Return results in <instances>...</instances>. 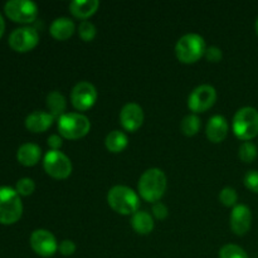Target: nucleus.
<instances>
[{
  "mask_svg": "<svg viewBox=\"0 0 258 258\" xmlns=\"http://www.w3.org/2000/svg\"><path fill=\"white\" fill-rule=\"evenodd\" d=\"M166 186H168V180L165 173L159 168H150L144 171L138 184L141 198L153 203L160 201L165 193Z\"/></svg>",
  "mask_w": 258,
  "mask_h": 258,
  "instance_id": "obj_1",
  "label": "nucleus"
},
{
  "mask_svg": "<svg viewBox=\"0 0 258 258\" xmlns=\"http://www.w3.org/2000/svg\"><path fill=\"white\" fill-rule=\"evenodd\" d=\"M107 203L120 214H134L139 211L140 198L138 193L126 185H115L108 190Z\"/></svg>",
  "mask_w": 258,
  "mask_h": 258,
  "instance_id": "obj_2",
  "label": "nucleus"
},
{
  "mask_svg": "<svg viewBox=\"0 0 258 258\" xmlns=\"http://www.w3.org/2000/svg\"><path fill=\"white\" fill-rule=\"evenodd\" d=\"M207 49L206 40L198 33H188L178 39L175 44V54L183 63H194L201 59Z\"/></svg>",
  "mask_w": 258,
  "mask_h": 258,
  "instance_id": "obj_3",
  "label": "nucleus"
},
{
  "mask_svg": "<svg viewBox=\"0 0 258 258\" xmlns=\"http://www.w3.org/2000/svg\"><path fill=\"white\" fill-rule=\"evenodd\" d=\"M57 125L62 138L76 140L87 135L91 128V121L83 113L66 112L58 118Z\"/></svg>",
  "mask_w": 258,
  "mask_h": 258,
  "instance_id": "obj_4",
  "label": "nucleus"
},
{
  "mask_svg": "<svg viewBox=\"0 0 258 258\" xmlns=\"http://www.w3.org/2000/svg\"><path fill=\"white\" fill-rule=\"evenodd\" d=\"M22 214L23 203L18 191L10 186H0V223H15Z\"/></svg>",
  "mask_w": 258,
  "mask_h": 258,
  "instance_id": "obj_5",
  "label": "nucleus"
},
{
  "mask_svg": "<svg viewBox=\"0 0 258 258\" xmlns=\"http://www.w3.org/2000/svg\"><path fill=\"white\" fill-rule=\"evenodd\" d=\"M233 133L244 141L253 139L258 134V111L252 106L239 108L233 116Z\"/></svg>",
  "mask_w": 258,
  "mask_h": 258,
  "instance_id": "obj_6",
  "label": "nucleus"
},
{
  "mask_svg": "<svg viewBox=\"0 0 258 258\" xmlns=\"http://www.w3.org/2000/svg\"><path fill=\"white\" fill-rule=\"evenodd\" d=\"M43 166L47 174L55 179H66L72 173V161L59 150H49L44 155Z\"/></svg>",
  "mask_w": 258,
  "mask_h": 258,
  "instance_id": "obj_7",
  "label": "nucleus"
},
{
  "mask_svg": "<svg viewBox=\"0 0 258 258\" xmlns=\"http://www.w3.org/2000/svg\"><path fill=\"white\" fill-rule=\"evenodd\" d=\"M4 12L13 22L32 23L38 15V7L30 0H9L5 3Z\"/></svg>",
  "mask_w": 258,
  "mask_h": 258,
  "instance_id": "obj_8",
  "label": "nucleus"
},
{
  "mask_svg": "<svg viewBox=\"0 0 258 258\" xmlns=\"http://www.w3.org/2000/svg\"><path fill=\"white\" fill-rule=\"evenodd\" d=\"M217 91L211 85H201L194 88L188 97V107L194 112H204L214 105Z\"/></svg>",
  "mask_w": 258,
  "mask_h": 258,
  "instance_id": "obj_9",
  "label": "nucleus"
},
{
  "mask_svg": "<svg viewBox=\"0 0 258 258\" xmlns=\"http://www.w3.org/2000/svg\"><path fill=\"white\" fill-rule=\"evenodd\" d=\"M71 101L75 108L80 111L88 110L97 101V90L95 86L87 81L76 83L71 92Z\"/></svg>",
  "mask_w": 258,
  "mask_h": 258,
  "instance_id": "obj_10",
  "label": "nucleus"
},
{
  "mask_svg": "<svg viewBox=\"0 0 258 258\" xmlns=\"http://www.w3.org/2000/svg\"><path fill=\"white\" fill-rule=\"evenodd\" d=\"M39 42L38 32L32 27H20L9 35V45L17 52H28Z\"/></svg>",
  "mask_w": 258,
  "mask_h": 258,
  "instance_id": "obj_11",
  "label": "nucleus"
},
{
  "mask_svg": "<svg viewBox=\"0 0 258 258\" xmlns=\"http://www.w3.org/2000/svg\"><path fill=\"white\" fill-rule=\"evenodd\" d=\"M57 239L52 232L47 229H35L30 234V247L37 254L42 257H50L57 252Z\"/></svg>",
  "mask_w": 258,
  "mask_h": 258,
  "instance_id": "obj_12",
  "label": "nucleus"
},
{
  "mask_svg": "<svg viewBox=\"0 0 258 258\" xmlns=\"http://www.w3.org/2000/svg\"><path fill=\"white\" fill-rule=\"evenodd\" d=\"M120 122L127 131H135L143 125L144 111L139 103L127 102L120 111Z\"/></svg>",
  "mask_w": 258,
  "mask_h": 258,
  "instance_id": "obj_13",
  "label": "nucleus"
},
{
  "mask_svg": "<svg viewBox=\"0 0 258 258\" xmlns=\"http://www.w3.org/2000/svg\"><path fill=\"white\" fill-rule=\"evenodd\" d=\"M231 228L238 236H243L249 231L252 224V212L246 204L234 206L231 213Z\"/></svg>",
  "mask_w": 258,
  "mask_h": 258,
  "instance_id": "obj_14",
  "label": "nucleus"
},
{
  "mask_svg": "<svg viewBox=\"0 0 258 258\" xmlns=\"http://www.w3.org/2000/svg\"><path fill=\"white\" fill-rule=\"evenodd\" d=\"M228 121L222 115L212 116L208 120V122H207V136L213 143H221V141H223L226 139L227 134H228Z\"/></svg>",
  "mask_w": 258,
  "mask_h": 258,
  "instance_id": "obj_15",
  "label": "nucleus"
},
{
  "mask_svg": "<svg viewBox=\"0 0 258 258\" xmlns=\"http://www.w3.org/2000/svg\"><path fill=\"white\" fill-rule=\"evenodd\" d=\"M54 117L49 112L43 110H37L30 112L25 118V127L32 133H43L50 127Z\"/></svg>",
  "mask_w": 258,
  "mask_h": 258,
  "instance_id": "obj_16",
  "label": "nucleus"
},
{
  "mask_svg": "<svg viewBox=\"0 0 258 258\" xmlns=\"http://www.w3.org/2000/svg\"><path fill=\"white\" fill-rule=\"evenodd\" d=\"M76 25L72 19L67 17L55 18L49 27V32L52 37L58 40H66L75 33Z\"/></svg>",
  "mask_w": 258,
  "mask_h": 258,
  "instance_id": "obj_17",
  "label": "nucleus"
},
{
  "mask_svg": "<svg viewBox=\"0 0 258 258\" xmlns=\"http://www.w3.org/2000/svg\"><path fill=\"white\" fill-rule=\"evenodd\" d=\"M42 150L37 144L25 143L19 146L17 151V159L22 165L33 166L39 161Z\"/></svg>",
  "mask_w": 258,
  "mask_h": 258,
  "instance_id": "obj_18",
  "label": "nucleus"
},
{
  "mask_svg": "<svg viewBox=\"0 0 258 258\" xmlns=\"http://www.w3.org/2000/svg\"><path fill=\"white\" fill-rule=\"evenodd\" d=\"M98 7V0H73L70 4V10L75 17L86 20L88 17L95 14Z\"/></svg>",
  "mask_w": 258,
  "mask_h": 258,
  "instance_id": "obj_19",
  "label": "nucleus"
},
{
  "mask_svg": "<svg viewBox=\"0 0 258 258\" xmlns=\"http://www.w3.org/2000/svg\"><path fill=\"white\" fill-rule=\"evenodd\" d=\"M131 226L136 233L149 234L154 229V219L148 212L138 211L131 217Z\"/></svg>",
  "mask_w": 258,
  "mask_h": 258,
  "instance_id": "obj_20",
  "label": "nucleus"
},
{
  "mask_svg": "<svg viewBox=\"0 0 258 258\" xmlns=\"http://www.w3.org/2000/svg\"><path fill=\"white\" fill-rule=\"evenodd\" d=\"M47 107L53 117L59 118L63 113H66L64 111L67 107V101L59 91H52L47 96Z\"/></svg>",
  "mask_w": 258,
  "mask_h": 258,
  "instance_id": "obj_21",
  "label": "nucleus"
},
{
  "mask_svg": "<svg viewBox=\"0 0 258 258\" xmlns=\"http://www.w3.org/2000/svg\"><path fill=\"white\" fill-rule=\"evenodd\" d=\"M128 139L125 133L120 130H113L107 134L105 139V145L111 153H120L127 146Z\"/></svg>",
  "mask_w": 258,
  "mask_h": 258,
  "instance_id": "obj_22",
  "label": "nucleus"
},
{
  "mask_svg": "<svg viewBox=\"0 0 258 258\" xmlns=\"http://www.w3.org/2000/svg\"><path fill=\"white\" fill-rule=\"evenodd\" d=\"M180 128L183 131L184 135L186 136H193L201 128V118L196 115V113H189L185 117L181 120Z\"/></svg>",
  "mask_w": 258,
  "mask_h": 258,
  "instance_id": "obj_23",
  "label": "nucleus"
},
{
  "mask_svg": "<svg viewBox=\"0 0 258 258\" xmlns=\"http://www.w3.org/2000/svg\"><path fill=\"white\" fill-rule=\"evenodd\" d=\"M219 258H248V254L238 244L228 243L219 249Z\"/></svg>",
  "mask_w": 258,
  "mask_h": 258,
  "instance_id": "obj_24",
  "label": "nucleus"
},
{
  "mask_svg": "<svg viewBox=\"0 0 258 258\" xmlns=\"http://www.w3.org/2000/svg\"><path fill=\"white\" fill-rule=\"evenodd\" d=\"M238 156L244 163H251L257 158V146L251 141H243L239 146Z\"/></svg>",
  "mask_w": 258,
  "mask_h": 258,
  "instance_id": "obj_25",
  "label": "nucleus"
},
{
  "mask_svg": "<svg viewBox=\"0 0 258 258\" xmlns=\"http://www.w3.org/2000/svg\"><path fill=\"white\" fill-rule=\"evenodd\" d=\"M78 34H80V37L85 42H91L96 37V34H97V29H96L95 24L92 22L86 19L82 20L80 25H78Z\"/></svg>",
  "mask_w": 258,
  "mask_h": 258,
  "instance_id": "obj_26",
  "label": "nucleus"
},
{
  "mask_svg": "<svg viewBox=\"0 0 258 258\" xmlns=\"http://www.w3.org/2000/svg\"><path fill=\"white\" fill-rule=\"evenodd\" d=\"M219 201L226 207L236 206L237 201H238V194H237L236 189L231 188V186H226L222 189L219 193Z\"/></svg>",
  "mask_w": 258,
  "mask_h": 258,
  "instance_id": "obj_27",
  "label": "nucleus"
},
{
  "mask_svg": "<svg viewBox=\"0 0 258 258\" xmlns=\"http://www.w3.org/2000/svg\"><path fill=\"white\" fill-rule=\"evenodd\" d=\"M15 190L18 191L19 196H30V194H33V191L35 190L34 180L30 178L19 179V180L17 181V185H15Z\"/></svg>",
  "mask_w": 258,
  "mask_h": 258,
  "instance_id": "obj_28",
  "label": "nucleus"
},
{
  "mask_svg": "<svg viewBox=\"0 0 258 258\" xmlns=\"http://www.w3.org/2000/svg\"><path fill=\"white\" fill-rule=\"evenodd\" d=\"M244 185L249 190L258 193V170H249L244 175Z\"/></svg>",
  "mask_w": 258,
  "mask_h": 258,
  "instance_id": "obj_29",
  "label": "nucleus"
},
{
  "mask_svg": "<svg viewBox=\"0 0 258 258\" xmlns=\"http://www.w3.org/2000/svg\"><path fill=\"white\" fill-rule=\"evenodd\" d=\"M207 59L209 62H219L223 57V53H222V49L217 45H211V47H207L206 53H204Z\"/></svg>",
  "mask_w": 258,
  "mask_h": 258,
  "instance_id": "obj_30",
  "label": "nucleus"
},
{
  "mask_svg": "<svg viewBox=\"0 0 258 258\" xmlns=\"http://www.w3.org/2000/svg\"><path fill=\"white\" fill-rule=\"evenodd\" d=\"M58 249L63 256H72L76 252V243L71 239H63L58 246Z\"/></svg>",
  "mask_w": 258,
  "mask_h": 258,
  "instance_id": "obj_31",
  "label": "nucleus"
},
{
  "mask_svg": "<svg viewBox=\"0 0 258 258\" xmlns=\"http://www.w3.org/2000/svg\"><path fill=\"white\" fill-rule=\"evenodd\" d=\"M151 211H153V214L158 219H165L166 217L169 216L168 207H166L164 203H161V202H155V203L153 204Z\"/></svg>",
  "mask_w": 258,
  "mask_h": 258,
  "instance_id": "obj_32",
  "label": "nucleus"
},
{
  "mask_svg": "<svg viewBox=\"0 0 258 258\" xmlns=\"http://www.w3.org/2000/svg\"><path fill=\"white\" fill-rule=\"evenodd\" d=\"M48 145H49L50 150H59V148L62 146L63 141H62V136L57 135V134H52L48 138Z\"/></svg>",
  "mask_w": 258,
  "mask_h": 258,
  "instance_id": "obj_33",
  "label": "nucleus"
},
{
  "mask_svg": "<svg viewBox=\"0 0 258 258\" xmlns=\"http://www.w3.org/2000/svg\"><path fill=\"white\" fill-rule=\"evenodd\" d=\"M4 30H5V22L3 15L0 14V38H2L3 34H4Z\"/></svg>",
  "mask_w": 258,
  "mask_h": 258,
  "instance_id": "obj_34",
  "label": "nucleus"
},
{
  "mask_svg": "<svg viewBox=\"0 0 258 258\" xmlns=\"http://www.w3.org/2000/svg\"><path fill=\"white\" fill-rule=\"evenodd\" d=\"M256 30H257V33H258V18H257V20H256Z\"/></svg>",
  "mask_w": 258,
  "mask_h": 258,
  "instance_id": "obj_35",
  "label": "nucleus"
}]
</instances>
